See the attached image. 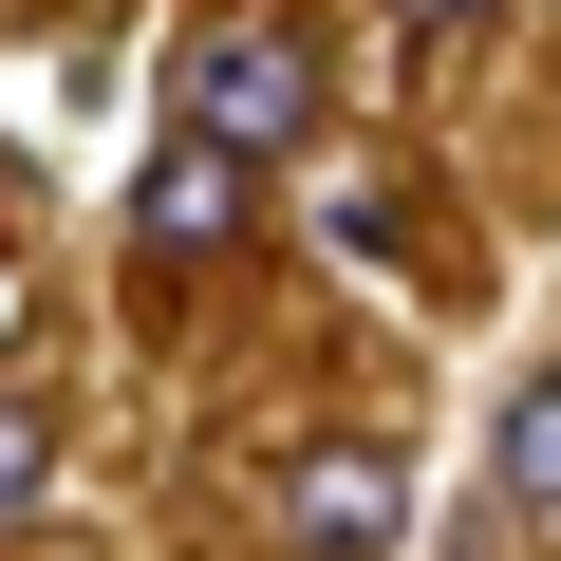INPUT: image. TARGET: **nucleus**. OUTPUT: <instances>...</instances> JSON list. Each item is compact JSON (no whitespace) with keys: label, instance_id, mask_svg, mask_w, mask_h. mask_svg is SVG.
I'll use <instances>...</instances> for the list:
<instances>
[{"label":"nucleus","instance_id":"obj_5","mask_svg":"<svg viewBox=\"0 0 561 561\" xmlns=\"http://www.w3.org/2000/svg\"><path fill=\"white\" fill-rule=\"evenodd\" d=\"M38 486H57V431H38V393H0V524H20Z\"/></svg>","mask_w":561,"mask_h":561},{"label":"nucleus","instance_id":"obj_4","mask_svg":"<svg viewBox=\"0 0 561 561\" xmlns=\"http://www.w3.org/2000/svg\"><path fill=\"white\" fill-rule=\"evenodd\" d=\"M505 505H524V524H561V375H524V393H505Z\"/></svg>","mask_w":561,"mask_h":561},{"label":"nucleus","instance_id":"obj_1","mask_svg":"<svg viewBox=\"0 0 561 561\" xmlns=\"http://www.w3.org/2000/svg\"><path fill=\"white\" fill-rule=\"evenodd\" d=\"M169 113L225 131L243 169H262V150H300V131H319V38L280 20V0H243V20H206V38L169 57Z\"/></svg>","mask_w":561,"mask_h":561},{"label":"nucleus","instance_id":"obj_6","mask_svg":"<svg viewBox=\"0 0 561 561\" xmlns=\"http://www.w3.org/2000/svg\"><path fill=\"white\" fill-rule=\"evenodd\" d=\"M486 20H505V0H393V38H412V57H449V38H486Z\"/></svg>","mask_w":561,"mask_h":561},{"label":"nucleus","instance_id":"obj_2","mask_svg":"<svg viewBox=\"0 0 561 561\" xmlns=\"http://www.w3.org/2000/svg\"><path fill=\"white\" fill-rule=\"evenodd\" d=\"M280 542H300V561H393L412 542V468L393 449H300V468H280Z\"/></svg>","mask_w":561,"mask_h":561},{"label":"nucleus","instance_id":"obj_3","mask_svg":"<svg viewBox=\"0 0 561 561\" xmlns=\"http://www.w3.org/2000/svg\"><path fill=\"white\" fill-rule=\"evenodd\" d=\"M243 187H262V169H243L225 131H187V113H169V131H150V169H131V243H150V262H225V243H243Z\"/></svg>","mask_w":561,"mask_h":561}]
</instances>
